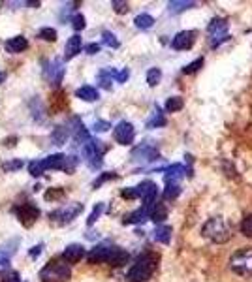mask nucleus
<instances>
[{
    "instance_id": "28",
    "label": "nucleus",
    "mask_w": 252,
    "mask_h": 282,
    "mask_svg": "<svg viewBox=\"0 0 252 282\" xmlns=\"http://www.w3.org/2000/svg\"><path fill=\"white\" fill-rule=\"evenodd\" d=\"M17 245H19V239L8 241L6 245L0 248V256H2V258H8V260H10V256L17 252Z\"/></svg>"
},
{
    "instance_id": "30",
    "label": "nucleus",
    "mask_w": 252,
    "mask_h": 282,
    "mask_svg": "<svg viewBox=\"0 0 252 282\" xmlns=\"http://www.w3.org/2000/svg\"><path fill=\"white\" fill-rule=\"evenodd\" d=\"M102 43H104V45H108V47H113V49L119 47V40H117V36L113 34V32H109V30H104V32H102Z\"/></svg>"
},
{
    "instance_id": "2",
    "label": "nucleus",
    "mask_w": 252,
    "mask_h": 282,
    "mask_svg": "<svg viewBox=\"0 0 252 282\" xmlns=\"http://www.w3.org/2000/svg\"><path fill=\"white\" fill-rule=\"evenodd\" d=\"M202 235L205 239H209L211 243H216V245H222V243H228L231 237V232L228 224L224 222L222 217H211L205 224L202 226Z\"/></svg>"
},
{
    "instance_id": "27",
    "label": "nucleus",
    "mask_w": 252,
    "mask_h": 282,
    "mask_svg": "<svg viewBox=\"0 0 252 282\" xmlns=\"http://www.w3.org/2000/svg\"><path fill=\"white\" fill-rule=\"evenodd\" d=\"M134 23H136L137 28H141V30H147V28H151L152 25H154V19H152L149 14H141V15H137L136 19H134Z\"/></svg>"
},
{
    "instance_id": "52",
    "label": "nucleus",
    "mask_w": 252,
    "mask_h": 282,
    "mask_svg": "<svg viewBox=\"0 0 252 282\" xmlns=\"http://www.w3.org/2000/svg\"><path fill=\"white\" fill-rule=\"evenodd\" d=\"M42 245H36V247H34V248H32V250H30V256H32V258H38V254H40V252H42Z\"/></svg>"
},
{
    "instance_id": "25",
    "label": "nucleus",
    "mask_w": 252,
    "mask_h": 282,
    "mask_svg": "<svg viewBox=\"0 0 252 282\" xmlns=\"http://www.w3.org/2000/svg\"><path fill=\"white\" fill-rule=\"evenodd\" d=\"M194 6H196V2H192V0H172V2L167 4L172 14H181V12H185V10L194 8Z\"/></svg>"
},
{
    "instance_id": "16",
    "label": "nucleus",
    "mask_w": 252,
    "mask_h": 282,
    "mask_svg": "<svg viewBox=\"0 0 252 282\" xmlns=\"http://www.w3.org/2000/svg\"><path fill=\"white\" fill-rule=\"evenodd\" d=\"M64 158H66L64 155H51V156H47V158L40 160L43 173L49 171V169H62L64 168Z\"/></svg>"
},
{
    "instance_id": "10",
    "label": "nucleus",
    "mask_w": 252,
    "mask_h": 282,
    "mask_svg": "<svg viewBox=\"0 0 252 282\" xmlns=\"http://www.w3.org/2000/svg\"><path fill=\"white\" fill-rule=\"evenodd\" d=\"M43 76L49 79L51 85H60L62 78H64V64L60 60H53V62H47L45 68H43Z\"/></svg>"
},
{
    "instance_id": "26",
    "label": "nucleus",
    "mask_w": 252,
    "mask_h": 282,
    "mask_svg": "<svg viewBox=\"0 0 252 282\" xmlns=\"http://www.w3.org/2000/svg\"><path fill=\"white\" fill-rule=\"evenodd\" d=\"M164 124H166V117H164V113L160 111V107H156L152 111V117L147 120V128H160Z\"/></svg>"
},
{
    "instance_id": "41",
    "label": "nucleus",
    "mask_w": 252,
    "mask_h": 282,
    "mask_svg": "<svg viewBox=\"0 0 252 282\" xmlns=\"http://www.w3.org/2000/svg\"><path fill=\"white\" fill-rule=\"evenodd\" d=\"M30 109H32V117H34V119L36 120H42V117H40V115H42L43 113V107H42V102H40V100H34V102H32V106H30Z\"/></svg>"
},
{
    "instance_id": "38",
    "label": "nucleus",
    "mask_w": 252,
    "mask_h": 282,
    "mask_svg": "<svg viewBox=\"0 0 252 282\" xmlns=\"http://www.w3.org/2000/svg\"><path fill=\"white\" fill-rule=\"evenodd\" d=\"M102 211H104V203H98L96 207H94V211L91 213V217L87 219V226H93L96 220H98V217L102 215Z\"/></svg>"
},
{
    "instance_id": "6",
    "label": "nucleus",
    "mask_w": 252,
    "mask_h": 282,
    "mask_svg": "<svg viewBox=\"0 0 252 282\" xmlns=\"http://www.w3.org/2000/svg\"><path fill=\"white\" fill-rule=\"evenodd\" d=\"M81 211H83V205L81 203H70L66 205V207H60V209L51 213L49 220L55 226H66L70 224L77 215H81Z\"/></svg>"
},
{
    "instance_id": "12",
    "label": "nucleus",
    "mask_w": 252,
    "mask_h": 282,
    "mask_svg": "<svg viewBox=\"0 0 252 282\" xmlns=\"http://www.w3.org/2000/svg\"><path fill=\"white\" fill-rule=\"evenodd\" d=\"M111 248H113V245H106V243L96 245L94 248H91V252H89V256H87V260H89V263H106L109 258Z\"/></svg>"
},
{
    "instance_id": "48",
    "label": "nucleus",
    "mask_w": 252,
    "mask_h": 282,
    "mask_svg": "<svg viewBox=\"0 0 252 282\" xmlns=\"http://www.w3.org/2000/svg\"><path fill=\"white\" fill-rule=\"evenodd\" d=\"M62 194H64L62 188H53V190H49L45 194V197H47V199H55V197H62Z\"/></svg>"
},
{
    "instance_id": "17",
    "label": "nucleus",
    "mask_w": 252,
    "mask_h": 282,
    "mask_svg": "<svg viewBox=\"0 0 252 282\" xmlns=\"http://www.w3.org/2000/svg\"><path fill=\"white\" fill-rule=\"evenodd\" d=\"M29 47V42H27V38L25 36H15V38H10L6 42V51L8 53H23V51Z\"/></svg>"
},
{
    "instance_id": "44",
    "label": "nucleus",
    "mask_w": 252,
    "mask_h": 282,
    "mask_svg": "<svg viewBox=\"0 0 252 282\" xmlns=\"http://www.w3.org/2000/svg\"><path fill=\"white\" fill-rule=\"evenodd\" d=\"M109 128H111V124H109L108 120H98V122H94L93 130L94 132H108Z\"/></svg>"
},
{
    "instance_id": "5",
    "label": "nucleus",
    "mask_w": 252,
    "mask_h": 282,
    "mask_svg": "<svg viewBox=\"0 0 252 282\" xmlns=\"http://www.w3.org/2000/svg\"><path fill=\"white\" fill-rule=\"evenodd\" d=\"M106 151H108V147L100 139H89L87 143H83V156L87 158L91 168H100L102 156Z\"/></svg>"
},
{
    "instance_id": "37",
    "label": "nucleus",
    "mask_w": 252,
    "mask_h": 282,
    "mask_svg": "<svg viewBox=\"0 0 252 282\" xmlns=\"http://www.w3.org/2000/svg\"><path fill=\"white\" fill-rule=\"evenodd\" d=\"M72 27H73V30H75V32L83 30V28H85V17H83L81 14H75L72 17Z\"/></svg>"
},
{
    "instance_id": "20",
    "label": "nucleus",
    "mask_w": 252,
    "mask_h": 282,
    "mask_svg": "<svg viewBox=\"0 0 252 282\" xmlns=\"http://www.w3.org/2000/svg\"><path fill=\"white\" fill-rule=\"evenodd\" d=\"M149 219L152 220V222H164V220L167 219V207L166 203H160V201H156V203L151 207V211H149Z\"/></svg>"
},
{
    "instance_id": "32",
    "label": "nucleus",
    "mask_w": 252,
    "mask_h": 282,
    "mask_svg": "<svg viewBox=\"0 0 252 282\" xmlns=\"http://www.w3.org/2000/svg\"><path fill=\"white\" fill-rule=\"evenodd\" d=\"M181 194L179 183H167L166 190H164V199H175Z\"/></svg>"
},
{
    "instance_id": "23",
    "label": "nucleus",
    "mask_w": 252,
    "mask_h": 282,
    "mask_svg": "<svg viewBox=\"0 0 252 282\" xmlns=\"http://www.w3.org/2000/svg\"><path fill=\"white\" fill-rule=\"evenodd\" d=\"M68 135H70V130H68V126H57L55 130H53V134H51V141L55 143V145H64L66 139H68Z\"/></svg>"
},
{
    "instance_id": "24",
    "label": "nucleus",
    "mask_w": 252,
    "mask_h": 282,
    "mask_svg": "<svg viewBox=\"0 0 252 282\" xmlns=\"http://www.w3.org/2000/svg\"><path fill=\"white\" fill-rule=\"evenodd\" d=\"M172 228L170 226H158L156 230H154V241H158V243H162V245H167L170 241H172Z\"/></svg>"
},
{
    "instance_id": "7",
    "label": "nucleus",
    "mask_w": 252,
    "mask_h": 282,
    "mask_svg": "<svg viewBox=\"0 0 252 282\" xmlns=\"http://www.w3.org/2000/svg\"><path fill=\"white\" fill-rule=\"evenodd\" d=\"M209 36H211V45L216 47L222 42H226L230 36H228V23L226 19H213L209 25Z\"/></svg>"
},
{
    "instance_id": "9",
    "label": "nucleus",
    "mask_w": 252,
    "mask_h": 282,
    "mask_svg": "<svg viewBox=\"0 0 252 282\" xmlns=\"http://www.w3.org/2000/svg\"><path fill=\"white\" fill-rule=\"evenodd\" d=\"M113 137H115V141L119 145H132V141L136 137L134 124L126 122V120H121L115 126V130H113Z\"/></svg>"
},
{
    "instance_id": "35",
    "label": "nucleus",
    "mask_w": 252,
    "mask_h": 282,
    "mask_svg": "<svg viewBox=\"0 0 252 282\" xmlns=\"http://www.w3.org/2000/svg\"><path fill=\"white\" fill-rule=\"evenodd\" d=\"M77 164H79V160H77L75 156H66L62 171H66V173H73V171H75V168H77Z\"/></svg>"
},
{
    "instance_id": "49",
    "label": "nucleus",
    "mask_w": 252,
    "mask_h": 282,
    "mask_svg": "<svg viewBox=\"0 0 252 282\" xmlns=\"http://www.w3.org/2000/svg\"><path fill=\"white\" fill-rule=\"evenodd\" d=\"M121 196L126 197V199H136V188H124L123 192H121Z\"/></svg>"
},
{
    "instance_id": "45",
    "label": "nucleus",
    "mask_w": 252,
    "mask_h": 282,
    "mask_svg": "<svg viewBox=\"0 0 252 282\" xmlns=\"http://www.w3.org/2000/svg\"><path fill=\"white\" fill-rule=\"evenodd\" d=\"M2 282H21V278H19L17 271H10L6 275H2Z\"/></svg>"
},
{
    "instance_id": "8",
    "label": "nucleus",
    "mask_w": 252,
    "mask_h": 282,
    "mask_svg": "<svg viewBox=\"0 0 252 282\" xmlns=\"http://www.w3.org/2000/svg\"><path fill=\"white\" fill-rule=\"evenodd\" d=\"M14 213L17 215V219H19V222H21L23 226H32L34 222L38 220V217H40V209L38 207H34L32 203H21V205H15L14 207Z\"/></svg>"
},
{
    "instance_id": "51",
    "label": "nucleus",
    "mask_w": 252,
    "mask_h": 282,
    "mask_svg": "<svg viewBox=\"0 0 252 282\" xmlns=\"http://www.w3.org/2000/svg\"><path fill=\"white\" fill-rule=\"evenodd\" d=\"M8 267H10V260H8V258H2V256H0V276L4 275V271H6Z\"/></svg>"
},
{
    "instance_id": "53",
    "label": "nucleus",
    "mask_w": 252,
    "mask_h": 282,
    "mask_svg": "<svg viewBox=\"0 0 252 282\" xmlns=\"http://www.w3.org/2000/svg\"><path fill=\"white\" fill-rule=\"evenodd\" d=\"M4 79H6V74H0V83H2Z\"/></svg>"
},
{
    "instance_id": "19",
    "label": "nucleus",
    "mask_w": 252,
    "mask_h": 282,
    "mask_svg": "<svg viewBox=\"0 0 252 282\" xmlns=\"http://www.w3.org/2000/svg\"><path fill=\"white\" fill-rule=\"evenodd\" d=\"M149 207H139L137 211H134V213H130V215H126L124 217V224H139V222H143V220H147L149 219Z\"/></svg>"
},
{
    "instance_id": "34",
    "label": "nucleus",
    "mask_w": 252,
    "mask_h": 282,
    "mask_svg": "<svg viewBox=\"0 0 252 282\" xmlns=\"http://www.w3.org/2000/svg\"><path fill=\"white\" fill-rule=\"evenodd\" d=\"M38 38H40V40H45V42H55V40H57V30L45 27L38 32Z\"/></svg>"
},
{
    "instance_id": "36",
    "label": "nucleus",
    "mask_w": 252,
    "mask_h": 282,
    "mask_svg": "<svg viewBox=\"0 0 252 282\" xmlns=\"http://www.w3.org/2000/svg\"><path fill=\"white\" fill-rule=\"evenodd\" d=\"M241 233L245 237H252V215L243 219V222H241Z\"/></svg>"
},
{
    "instance_id": "42",
    "label": "nucleus",
    "mask_w": 252,
    "mask_h": 282,
    "mask_svg": "<svg viewBox=\"0 0 252 282\" xmlns=\"http://www.w3.org/2000/svg\"><path fill=\"white\" fill-rule=\"evenodd\" d=\"M111 6H113L117 14H126L128 12V2H123V0H113Z\"/></svg>"
},
{
    "instance_id": "50",
    "label": "nucleus",
    "mask_w": 252,
    "mask_h": 282,
    "mask_svg": "<svg viewBox=\"0 0 252 282\" xmlns=\"http://www.w3.org/2000/svg\"><path fill=\"white\" fill-rule=\"evenodd\" d=\"M85 51L89 53V55H96L98 51H100V43H89L85 47Z\"/></svg>"
},
{
    "instance_id": "47",
    "label": "nucleus",
    "mask_w": 252,
    "mask_h": 282,
    "mask_svg": "<svg viewBox=\"0 0 252 282\" xmlns=\"http://www.w3.org/2000/svg\"><path fill=\"white\" fill-rule=\"evenodd\" d=\"M128 76H130V72H128V70L115 72V74H113V78H115L117 81H119V83H124V81H126V79H128Z\"/></svg>"
},
{
    "instance_id": "1",
    "label": "nucleus",
    "mask_w": 252,
    "mask_h": 282,
    "mask_svg": "<svg viewBox=\"0 0 252 282\" xmlns=\"http://www.w3.org/2000/svg\"><path fill=\"white\" fill-rule=\"evenodd\" d=\"M158 267V256L152 252H143L128 271V282H147Z\"/></svg>"
},
{
    "instance_id": "14",
    "label": "nucleus",
    "mask_w": 252,
    "mask_h": 282,
    "mask_svg": "<svg viewBox=\"0 0 252 282\" xmlns=\"http://www.w3.org/2000/svg\"><path fill=\"white\" fill-rule=\"evenodd\" d=\"M83 256H85V248L81 245H68L62 252V260L66 263H77L79 260H83Z\"/></svg>"
},
{
    "instance_id": "31",
    "label": "nucleus",
    "mask_w": 252,
    "mask_h": 282,
    "mask_svg": "<svg viewBox=\"0 0 252 282\" xmlns=\"http://www.w3.org/2000/svg\"><path fill=\"white\" fill-rule=\"evenodd\" d=\"M113 74H115V70H104L98 74V81H100V87H104V89H111V79H113Z\"/></svg>"
},
{
    "instance_id": "11",
    "label": "nucleus",
    "mask_w": 252,
    "mask_h": 282,
    "mask_svg": "<svg viewBox=\"0 0 252 282\" xmlns=\"http://www.w3.org/2000/svg\"><path fill=\"white\" fill-rule=\"evenodd\" d=\"M196 42V32L194 30H183L172 40V47L177 51H187L190 49Z\"/></svg>"
},
{
    "instance_id": "29",
    "label": "nucleus",
    "mask_w": 252,
    "mask_h": 282,
    "mask_svg": "<svg viewBox=\"0 0 252 282\" xmlns=\"http://www.w3.org/2000/svg\"><path fill=\"white\" fill-rule=\"evenodd\" d=\"M183 106H185V102H183V98H181V96H172V98L166 102V111L167 113L181 111V109H183Z\"/></svg>"
},
{
    "instance_id": "4",
    "label": "nucleus",
    "mask_w": 252,
    "mask_h": 282,
    "mask_svg": "<svg viewBox=\"0 0 252 282\" xmlns=\"http://www.w3.org/2000/svg\"><path fill=\"white\" fill-rule=\"evenodd\" d=\"M230 267L239 276H252V248H241L231 254Z\"/></svg>"
},
{
    "instance_id": "40",
    "label": "nucleus",
    "mask_w": 252,
    "mask_h": 282,
    "mask_svg": "<svg viewBox=\"0 0 252 282\" xmlns=\"http://www.w3.org/2000/svg\"><path fill=\"white\" fill-rule=\"evenodd\" d=\"M29 173L32 177L43 175V169H42V164H40V160H34V162L29 164Z\"/></svg>"
},
{
    "instance_id": "18",
    "label": "nucleus",
    "mask_w": 252,
    "mask_h": 282,
    "mask_svg": "<svg viewBox=\"0 0 252 282\" xmlns=\"http://www.w3.org/2000/svg\"><path fill=\"white\" fill-rule=\"evenodd\" d=\"M81 51V36L73 34L68 42H66V47H64V58L66 60H70L73 56L77 55Z\"/></svg>"
},
{
    "instance_id": "21",
    "label": "nucleus",
    "mask_w": 252,
    "mask_h": 282,
    "mask_svg": "<svg viewBox=\"0 0 252 282\" xmlns=\"http://www.w3.org/2000/svg\"><path fill=\"white\" fill-rule=\"evenodd\" d=\"M75 96L79 100H83V102H96V100L100 98L98 91H96L94 87H91V85H85V87L77 89V91H75Z\"/></svg>"
},
{
    "instance_id": "46",
    "label": "nucleus",
    "mask_w": 252,
    "mask_h": 282,
    "mask_svg": "<svg viewBox=\"0 0 252 282\" xmlns=\"http://www.w3.org/2000/svg\"><path fill=\"white\" fill-rule=\"evenodd\" d=\"M23 166V162L21 160H14V162H8V164H4L2 168H4V171H14V169H19Z\"/></svg>"
},
{
    "instance_id": "15",
    "label": "nucleus",
    "mask_w": 252,
    "mask_h": 282,
    "mask_svg": "<svg viewBox=\"0 0 252 282\" xmlns=\"http://www.w3.org/2000/svg\"><path fill=\"white\" fill-rule=\"evenodd\" d=\"M132 158L134 160H156L158 158V151L151 147V145H141V147L134 149Z\"/></svg>"
},
{
    "instance_id": "43",
    "label": "nucleus",
    "mask_w": 252,
    "mask_h": 282,
    "mask_svg": "<svg viewBox=\"0 0 252 282\" xmlns=\"http://www.w3.org/2000/svg\"><path fill=\"white\" fill-rule=\"evenodd\" d=\"M115 177H117L115 173H102V175L93 183V188H100V184H104L106 181H109V179H115Z\"/></svg>"
},
{
    "instance_id": "39",
    "label": "nucleus",
    "mask_w": 252,
    "mask_h": 282,
    "mask_svg": "<svg viewBox=\"0 0 252 282\" xmlns=\"http://www.w3.org/2000/svg\"><path fill=\"white\" fill-rule=\"evenodd\" d=\"M202 66H203V58H196L194 62H190L188 66H185L183 72H185V74H194V72H198Z\"/></svg>"
},
{
    "instance_id": "22",
    "label": "nucleus",
    "mask_w": 252,
    "mask_h": 282,
    "mask_svg": "<svg viewBox=\"0 0 252 282\" xmlns=\"http://www.w3.org/2000/svg\"><path fill=\"white\" fill-rule=\"evenodd\" d=\"M185 173H187V169L183 168L181 164H173V166H170V168L166 169V175H164L166 184L167 183H179V179L185 175Z\"/></svg>"
},
{
    "instance_id": "3",
    "label": "nucleus",
    "mask_w": 252,
    "mask_h": 282,
    "mask_svg": "<svg viewBox=\"0 0 252 282\" xmlns=\"http://www.w3.org/2000/svg\"><path fill=\"white\" fill-rule=\"evenodd\" d=\"M40 278L43 282H68L72 278V269L64 261L53 260L40 271Z\"/></svg>"
},
{
    "instance_id": "13",
    "label": "nucleus",
    "mask_w": 252,
    "mask_h": 282,
    "mask_svg": "<svg viewBox=\"0 0 252 282\" xmlns=\"http://www.w3.org/2000/svg\"><path fill=\"white\" fill-rule=\"evenodd\" d=\"M128 260H130V254L126 250H123L121 247H113L106 263L113 265V267H123L124 263H128Z\"/></svg>"
},
{
    "instance_id": "33",
    "label": "nucleus",
    "mask_w": 252,
    "mask_h": 282,
    "mask_svg": "<svg viewBox=\"0 0 252 282\" xmlns=\"http://www.w3.org/2000/svg\"><path fill=\"white\" fill-rule=\"evenodd\" d=\"M160 79H162L160 68H151V70L147 72V83H149V87H156L160 83Z\"/></svg>"
}]
</instances>
